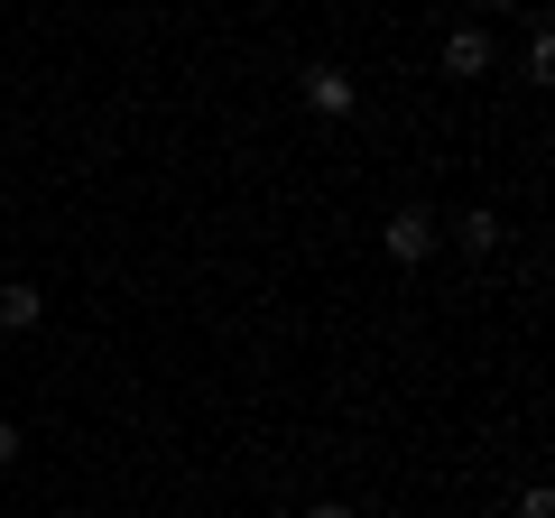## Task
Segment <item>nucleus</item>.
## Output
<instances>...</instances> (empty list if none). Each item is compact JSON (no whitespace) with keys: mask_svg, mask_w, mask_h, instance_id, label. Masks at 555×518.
Listing matches in <instances>:
<instances>
[{"mask_svg":"<svg viewBox=\"0 0 555 518\" xmlns=\"http://www.w3.org/2000/svg\"><path fill=\"white\" fill-rule=\"evenodd\" d=\"M379 250H389L398 269H416V259L436 250V213H426V204H398V213L379 222Z\"/></svg>","mask_w":555,"mask_h":518,"instance_id":"f257e3e1","label":"nucleus"},{"mask_svg":"<svg viewBox=\"0 0 555 518\" xmlns=\"http://www.w3.org/2000/svg\"><path fill=\"white\" fill-rule=\"evenodd\" d=\"M444 75H454V83L491 75V28H454V38H444Z\"/></svg>","mask_w":555,"mask_h":518,"instance_id":"f03ea898","label":"nucleus"},{"mask_svg":"<svg viewBox=\"0 0 555 518\" xmlns=\"http://www.w3.org/2000/svg\"><path fill=\"white\" fill-rule=\"evenodd\" d=\"M306 102H315L324 120H343L352 112V75H343V65H306Z\"/></svg>","mask_w":555,"mask_h":518,"instance_id":"7ed1b4c3","label":"nucleus"},{"mask_svg":"<svg viewBox=\"0 0 555 518\" xmlns=\"http://www.w3.org/2000/svg\"><path fill=\"white\" fill-rule=\"evenodd\" d=\"M38 315H47V297H38V287H28V279H0V334H28Z\"/></svg>","mask_w":555,"mask_h":518,"instance_id":"20e7f679","label":"nucleus"},{"mask_svg":"<svg viewBox=\"0 0 555 518\" xmlns=\"http://www.w3.org/2000/svg\"><path fill=\"white\" fill-rule=\"evenodd\" d=\"M454 241H463L473 259H491V250H500V213H481V204H473V213H454Z\"/></svg>","mask_w":555,"mask_h":518,"instance_id":"39448f33","label":"nucleus"},{"mask_svg":"<svg viewBox=\"0 0 555 518\" xmlns=\"http://www.w3.org/2000/svg\"><path fill=\"white\" fill-rule=\"evenodd\" d=\"M518 518H555V491H546V481H528V491H518Z\"/></svg>","mask_w":555,"mask_h":518,"instance_id":"423d86ee","label":"nucleus"},{"mask_svg":"<svg viewBox=\"0 0 555 518\" xmlns=\"http://www.w3.org/2000/svg\"><path fill=\"white\" fill-rule=\"evenodd\" d=\"M10 463H20V426L0 417V472H10Z\"/></svg>","mask_w":555,"mask_h":518,"instance_id":"0eeeda50","label":"nucleus"},{"mask_svg":"<svg viewBox=\"0 0 555 518\" xmlns=\"http://www.w3.org/2000/svg\"><path fill=\"white\" fill-rule=\"evenodd\" d=\"M306 518H352V500H315V509H306Z\"/></svg>","mask_w":555,"mask_h":518,"instance_id":"6e6552de","label":"nucleus"}]
</instances>
